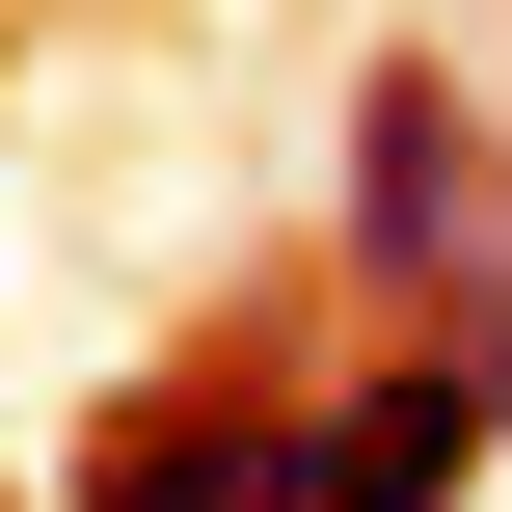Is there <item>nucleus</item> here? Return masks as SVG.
Segmentation results:
<instances>
[{
    "mask_svg": "<svg viewBox=\"0 0 512 512\" xmlns=\"http://www.w3.org/2000/svg\"><path fill=\"white\" fill-rule=\"evenodd\" d=\"M351 324H432L512 378V162H486V81L459 54H378L351 81Z\"/></svg>",
    "mask_w": 512,
    "mask_h": 512,
    "instance_id": "1",
    "label": "nucleus"
},
{
    "mask_svg": "<svg viewBox=\"0 0 512 512\" xmlns=\"http://www.w3.org/2000/svg\"><path fill=\"white\" fill-rule=\"evenodd\" d=\"M486 459H512V378L432 351V324H378L351 378H297V486H270V512H459Z\"/></svg>",
    "mask_w": 512,
    "mask_h": 512,
    "instance_id": "2",
    "label": "nucleus"
},
{
    "mask_svg": "<svg viewBox=\"0 0 512 512\" xmlns=\"http://www.w3.org/2000/svg\"><path fill=\"white\" fill-rule=\"evenodd\" d=\"M54 486H81V512H270V486H297V378H135Z\"/></svg>",
    "mask_w": 512,
    "mask_h": 512,
    "instance_id": "3",
    "label": "nucleus"
},
{
    "mask_svg": "<svg viewBox=\"0 0 512 512\" xmlns=\"http://www.w3.org/2000/svg\"><path fill=\"white\" fill-rule=\"evenodd\" d=\"M0 512H27V486H0Z\"/></svg>",
    "mask_w": 512,
    "mask_h": 512,
    "instance_id": "4",
    "label": "nucleus"
}]
</instances>
